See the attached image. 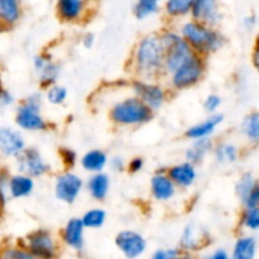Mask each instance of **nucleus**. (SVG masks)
Returning <instances> with one entry per match:
<instances>
[{
	"mask_svg": "<svg viewBox=\"0 0 259 259\" xmlns=\"http://www.w3.org/2000/svg\"><path fill=\"white\" fill-rule=\"evenodd\" d=\"M166 58L161 37L148 35L139 43L136 53L137 67L143 75H153L162 67Z\"/></svg>",
	"mask_w": 259,
	"mask_h": 259,
	"instance_id": "1",
	"label": "nucleus"
},
{
	"mask_svg": "<svg viewBox=\"0 0 259 259\" xmlns=\"http://www.w3.org/2000/svg\"><path fill=\"white\" fill-rule=\"evenodd\" d=\"M182 35L191 45V47L201 52L217 51L223 45V37L217 30L212 29L210 25L196 20L186 23L182 27Z\"/></svg>",
	"mask_w": 259,
	"mask_h": 259,
	"instance_id": "2",
	"label": "nucleus"
},
{
	"mask_svg": "<svg viewBox=\"0 0 259 259\" xmlns=\"http://www.w3.org/2000/svg\"><path fill=\"white\" fill-rule=\"evenodd\" d=\"M110 116L115 123L134 125L148 121L152 116V109L139 98L125 99L114 105Z\"/></svg>",
	"mask_w": 259,
	"mask_h": 259,
	"instance_id": "3",
	"label": "nucleus"
},
{
	"mask_svg": "<svg viewBox=\"0 0 259 259\" xmlns=\"http://www.w3.org/2000/svg\"><path fill=\"white\" fill-rule=\"evenodd\" d=\"M161 39L166 51L164 66L168 72H176L182 65L195 56L191 45L185 38H181L175 33H166L162 35Z\"/></svg>",
	"mask_w": 259,
	"mask_h": 259,
	"instance_id": "4",
	"label": "nucleus"
},
{
	"mask_svg": "<svg viewBox=\"0 0 259 259\" xmlns=\"http://www.w3.org/2000/svg\"><path fill=\"white\" fill-rule=\"evenodd\" d=\"M40 98L32 95L18 109L15 121L18 126L25 131H42L46 128L45 119L40 116Z\"/></svg>",
	"mask_w": 259,
	"mask_h": 259,
	"instance_id": "5",
	"label": "nucleus"
},
{
	"mask_svg": "<svg viewBox=\"0 0 259 259\" xmlns=\"http://www.w3.org/2000/svg\"><path fill=\"white\" fill-rule=\"evenodd\" d=\"M25 248L38 259H55L57 255V244L47 230H35L25 238Z\"/></svg>",
	"mask_w": 259,
	"mask_h": 259,
	"instance_id": "6",
	"label": "nucleus"
},
{
	"mask_svg": "<svg viewBox=\"0 0 259 259\" xmlns=\"http://www.w3.org/2000/svg\"><path fill=\"white\" fill-rule=\"evenodd\" d=\"M118 249L126 259H137L147 249V242L139 233L134 230H123L115 238Z\"/></svg>",
	"mask_w": 259,
	"mask_h": 259,
	"instance_id": "7",
	"label": "nucleus"
},
{
	"mask_svg": "<svg viewBox=\"0 0 259 259\" xmlns=\"http://www.w3.org/2000/svg\"><path fill=\"white\" fill-rule=\"evenodd\" d=\"M202 62L199 57L194 56L176 72L172 73V82L177 89H187L195 85L202 75Z\"/></svg>",
	"mask_w": 259,
	"mask_h": 259,
	"instance_id": "8",
	"label": "nucleus"
},
{
	"mask_svg": "<svg viewBox=\"0 0 259 259\" xmlns=\"http://www.w3.org/2000/svg\"><path fill=\"white\" fill-rule=\"evenodd\" d=\"M194 20L204 24L217 25L222 22L223 14L219 8V0H195L191 9Z\"/></svg>",
	"mask_w": 259,
	"mask_h": 259,
	"instance_id": "9",
	"label": "nucleus"
},
{
	"mask_svg": "<svg viewBox=\"0 0 259 259\" xmlns=\"http://www.w3.org/2000/svg\"><path fill=\"white\" fill-rule=\"evenodd\" d=\"M82 189V181L75 174H63L56 181V196L63 202L75 201Z\"/></svg>",
	"mask_w": 259,
	"mask_h": 259,
	"instance_id": "10",
	"label": "nucleus"
},
{
	"mask_svg": "<svg viewBox=\"0 0 259 259\" xmlns=\"http://www.w3.org/2000/svg\"><path fill=\"white\" fill-rule=\"evenodd\" d=\"M19 171L30 177H37L47 172L48 166L37 149H24L18 156Z\"/></svg>",
	"mask_w": 259,
	"mask_h": 259,
	"instance_id": "11",
	"label": "nucleus"
},
{
	"mask_svg": "<svg viewBox=\"0 0 259 259\" xmlns=\"http://www.w3.org/2000/svg\"><path fill=\"white\" fill-rule=\"evenodd\" d=\"M24 144L19 132L10 128L0 129V149L5 156H19L24 151Z\"/></svg>",
	"mask_w": 259,
	"mask_h": 259,
	"instance_id": "12",
	"label": "nucleus"
},
{
	"mask_svg": "<svg viewBox=\"0 0 259 259\" xmlns=\"http://www.w3.org/2000/svg\"><path fill=\"white\" fill-rule=\"evenodd\" d=\"M134 90L142 101L151 109H158L164 101V93L159 86L146 82H136Z\"/></svg>",
	"mask_w": 259,
	"mask_h": 259,
	"instance_id": "13",
	"label": "nucleus"
},
{
	"mask_svg": "<svg viewBox=\"0 0 259 259\" xmlns=\"http://www.w3.org/2000/svg\"><path fill=\"white\" fill-rule=\"evenodd\" d=\"M82 219L73 218L66 224L63 230V240L70 248L75 250H81L83 248V229H85Z\"/></svg>",
	"mask_w": 259,
	"mask_h": 259,
	"instance_id": "14",
	"label": "nucleus"
},
{
	"mask_svg": "<svg viewBox=\"0 0 259 259\" xmlns=\"http://www.w3.org/2000/svg\"><path fill=\"white\" fill-rule=\"evenodd\" d=\"M207 235L202 230V228L195 224H189L185 228L181 235V248L187 252H195L204 247L205 239Z\"/></svg>",
	"mask_w": 259,
	"mask_h": 259,
	"instance_id": "15",
	"label": "nucleus"
},
{
	"mask_svg": "<svg viewBox=\"0 0 259 259\" xmlns=\"http://www.w3.org/2000/svg\"><path fill=\"white\" fill-rule=\"evenodd\" d=\"M85 8V0H57L56 9L61 19L72 22L81 17Z\"/></svg>",
	"mask_w": 259,
	"mask_h": 259,
	"instance_id": "16",
	"label": "nucleus"
},
{
	"mask_svg": "<svg viewBox=\"0 0 259 259\" xmlns=\"http://www.w3.org/2000/svg\"><path fill=\"white\" fill-rule=\"evenodd\" d=\"M168 176L179 186L189 187L196 180V171L192 163H181L172 167L168 171Z\"/></svg>",
	"mask_w": 259,
	"mask_h": 259,
	"instance_id": "17",
	"label": "nucleus"
},
{
	"mask_svg": "<svg viewBox=\"0 0 259 259\" xmlns=\"http://www.w3.org/2000/svg\"><path fill=\"white\" fill-rule=\"evenodd\" d=\"M34 68L39 76V80L45 85H52L58 76L57 65L53 63L50 58H46L43 56H38L34 58Z\"/></svg>",
	"mask_w": 259,
	"mask_h": 259,
	"instance_id": "18",
	"label": "nucleus"
},
{
	"mask_svg": "<svg viewBox=\"0 0 259 259\" xmlns=\"http://www.w3.org/2000/svg\"><path fill=\"white\" fill-rule=\"evenodd\" d=\"M151 186L153 196L161 201L169 200L175 195V182L169 179V176L157 175L152 179Z\"/></svg>",
	"mask_w": 259,
	"mask_h": 259,
	"instance_id": "19",
	"label": "nucleus"
},
{
	"mask_svg": "<svg viewBox=\"0 0 259 259\" xmlns=\"http://www.w3.org/2000/svg\"><path fill=\"white\" fill-rule=\"evenodd\" d=\"M257 254V240L250 235L240 237L233 247L232 259H254Z\"/></svg>",
	"mask_w": 259,
	"mask_h": 259,
	"instance_id": "20",
	"label": "nucleus"
},
{
	"mask_svg": "<svg viewBox=\"0 0 259 259\" xmlns=\"http://www.w3.org/2000/svg\"><path fill=\"white\" fill-rule=\"evenodd\" d=\"M222 121H223V115L210 116V118H207L206 120L202 121V123L191 126V128L187 131V137L191 139L207 138L210 134L214 133L215 129L220 125Z\"/></svg>",
	"mask_w": 259,
	"mask_h": 259,
	"instance_id": "21",
	"label": "nucleus"
},
{
	"mask_svg": "<svg viewBox=\"0 0 259 259\" xmlns=\"http://www.w3.org/2000/svg\"><path fill=\"white\" fill-rule=\"evenodd\" d=\"M33 187H34V182L32 177L24 174L13 176L8 182V189L13 197L28 196L33 191Z\"/></svg>",
	"mask_w": 259,
	"mask_h": 259,
	"instance_id": "22",
	"label": "nucleus"
},
{
	"mask_svg": "<svg viewBox=\"0 0 259 259\" xmlns=\"http://www.w3.org/2000/svg\"><path fill=\"white\" fill-rule=\"evenodd\" d=\"M22 14L20 0H0V18L5 24H14Z\"/></svg>",
	"mask_w": 259,
	"mask_h": 259,
	"instance_id": "23",
	"label": "nucleus"
},
{
	"mask_svg": "<svg viewBox=\"0 0 259 259\" xmlns=\"http://www.w3.org/2000/svg\"><path fill=\"white\" fill-rule=\"evenodd\" d=\"M109 177L105 174L98 172L94 175L90 180H89V191H90L91 196L95 197L96 200H103L104 197L108 195L109 191Z\"/></svg>",
	"mask_w": 259,
	"mask_h": 259,
	"instance_id": "24",
	"label": "nucleus"
},
{
	"mask_svg": "<svg viewBox=\"0 0 259 259\" xmlns=\"http://www.w3.org/2000/svg\"><path fill=\"white\" fill-rule=\"evenodd\" d=\"M108 158L106 154L101 151H90L82 157L81 163L82 167L89 172H101V169L105 167Z\"/></svg>",
	"mask_w": 259,
	"mask_h": 259,
	"instance_id": "25",
	"label": "nucleus"
},
{
	"mask_svg": "<svg viewBox=\"0 0 259 259\" xmlns=\"http://www.w3.org/2000/svg\"><path fill=\"white\" fill-rule=\"evenodd\" d=\"M195 0H166L164 10L169 17L180 18L191 13Z\"/></svg>",
	"mask_w": 259,
	"mask_h": 259,
	"instance_id": "26",
	"label": "nucleus"
},
{
	"mask_svg": "<svg viewBox=\"0 0 259 259\" xmlns=\"http://www.w3.org/2000/svg\"><path fill=\"white\" fill-rule=\"evenodd\" d=\"M211 148V142L207 138L196 139L194 146L187 149L186 157L191 163H199Z\"/></svg>",
	"mask_w": 259,
	"mask_h": 259,
	"instance_id": "27",
	"label": "nucleus"
},
{
	"mask_svg": "<svg viewBox=\"0 0 259 259\" xmlns=\"http://www.w3.org/2000/svg\"><path fill=\"white\" fill-rule=\"evenodd\" d=\"M162 2L166 0H136L134 4V14L138 19H144L156 14Z\"/></svg>",
	"mask_w": 259,
	"mask_h": 259,
	"instance_id": "28",
	"label": "nucleus"
},
{
	"mask_svg": "<svg viewBox=\"0 0 259 259\" xmlns=\"http://www.w3.org/2000/svg\"><path fill=\"white\" fill-rule=\"evenodd\" d=\"M245 136L252 141H259V111L248 115L242 124Z\"/></svg>",
	"mask_w": 259,
	"mask_h": 259,
	"instance_id": "29",
	"label": "nucleus"
},
{
	"mask_svg": "<svg viewBox=\"0 0 259 259\" xmlns=\"http://www.w3.org/2000/svg\"><path fill=\"white\" fill-rule=\"evenodd\" d=\"M106 214L104 210L101 209H93L89 210L85 215L82 217L83 225L86 228H90V229H96V228L103 227L104 223H105Z\"/></svg>",
	"mask_w": 259,
	"mask_h": 259,
	"instance_id": "30",
	"label": "nucleus"
},
{
	"mask_svg": "<svg viewBox=\"0 0 259 259\" xmlns=\"http://www.w3.org/2000/svg\"><path fill=\"white\" fill-rule=\"evenodd\" d=\"M217 158L222 163H230V162L237 161L238 149L233 144H222L217 149Z\"/></svg>",
	"mask_w": 259,
	"mask_h": 259,
	"instance_id": "31",
	"label": "nucleus"
},
{
	"mask_svg": "<svg viewBox=\"0 0 259 259\" xmlns=\"http://www.w3.org/2000/svg\"><path fill=\"white\" fill-rule=\"evenodd\" d=\"M255 184H257V182L254 181V177L250 174H245L240 177V180L238 181L237 185V194L242 201H244V200L247 199V196L249 195V192L252 191V189L254 187Z\"/></svg>",
	"mask_w": 259,
	"mask_h": 259,
	"instance_id": "32",
	"label": "nucleus"
},
{
	"mask_svg": "<svg viewBox=\"0 0 259 259\" xmlns=\"http://www.w3.org/2000/svg\"><path fill=\"white\" fill-rule=\"evenodd\" d=\"M3 259H38L33 253H30L27 248L10 247L4 249Z\"/></svg>",
	"mask_w": 259,
	"mask_h": 259,
	"instance_id": "33",
	"label": "nucleus"
},
{
	"mask_svg": "<svg viewBox=\"0 0 259 259\" xmlns=\"http://www.w3.org/2000/svg\"><path fill=\"white\" fill-rule=\"evenodd\" d=\"M243 225L249 230L259 229V206L247 209L243 217Z\"/></svg>",
	"mask_w": 259,
	"mask_h": 259,
	"instance_id": "34",
	"label": "nucleus"
},
{
	"mask_svg": "<svg viewBox=\"0 0 259 259\" xmlns=\"http://www.w3.org/2000/svg\"><path fill=\"white\" fill-rule=\"evenodd\" d=\"M66 96H67V91L62 86H51L50 90L47 93V99L50 103L58 105L65 101Z\"/></svg>",
	"mask_w": 259,
	"mask_h": 259,
	"instance_id": "35",
	"label": "nucleus"
},
{
	"mask_svg": "<svg viewBox=\"0 0 259 259\" xmlns=\"http://www.w3.org/2000/svg\"><path fill=\"white\" fill-rule=\"evenodd\" d=\"M243 202H244V205L247 206V209L259 206V182H257V184L254 185L252 191L249 192L247 199H245Z\"/></svg>",
	"mask_w": 259,
	"mask_h": 259,
	"instance_id": "36",
	"label": "nucleus"
},
{
	"mask_svg": "<svg viewBox=\"0 0 259 259\" xmlns=\"http://www.w3.org/2000/svg\"><path fill=\"white\" fill-rule=\"evenodd\" d=\"M180 255L177 249H159L154 252L151 259H176Z\"/></svg>",
	"mask_w": 259,
	"mask_h": 259,
	"instance_id": "37",
	"label": "nucleus"
},
{
	"mask_svg": "<svg viewBox=\"0 0 259 259\" xmlns=\"http://www.w3.org/2000/svg\"><path fill=\"white\" fill-rule=\"evenodd\" d=\"M220 104H222V100H220L219 96L210 95L206 98L204 105H205V109H206V111H209V113H214V111L219 108Z\"/></svg>",
	"mask_w": 259,
	"mask_h": 259,
	"instance_id": "38",
	"label": "nucleus"
},
{
	"mask_svg": "<svg viewBox=\"0 0 259 259\" xmlns=\"http://www.w3.org/2000/svg\"><path fill=\"white\" fill-rule=\"evenodd\" d=\"M202 259H232V255L228 254L227 250L217 249V250H214L212 253H210V254L205 255Z\"/></svg>",
	"mask_w": 259,
	"mask_h": 259,
	"instance_id": "39",
	"label": "nucleus"
},
{
	"mask_svg": "<svg viewBox=\"0 0 259 259\" xmlns=\"http://www.w3.org/2000/svg\"><path fill=\"white\" fill-rule=\"evenodd\" d=\"M62 157H63V161H65L68 166H72V164L75 163L76 154L73 153L72 151H70V149H65V151H62Z\"/></svg>",
	"mask_w": 259,
	"mask_h": 259,
	"instance_id": "40",
	"label": "nucleus"
},
{
	"mask_svg": "<svg viewBox=\"0 0 259 259\" xmlns=\"http://www.w3.org/2000/svg\"><path fill=\"white\" fill-rule=\"evenodd\" d=\"M142 167H143V161H142L141 158H134L133 161L129 163V169H131V172H138L139 169H142Z\"/></svg>",
	"mask_w": 259,
	"mask_h": 259,
	"instance_id": "41",
	"label": "nucleus"
},
{
	"mask_svg": "<svg viewBox=\"0 0 259 259\" xmlns=\"http://www.w3.org/2000/svg\"><path fill=\"white\" fill-rule=\"evenodd\" d=\"M0 101H2L3 105L7 106V105H10V104L14 101V99H13V95L10 93H8V91H3L2 99H0Z\"/></svg>",
	"mask_w": 259,
	"mask_h": 259,
	"instance_id": "42",
	"label": "nucleus"
},
{
	"mask_svg": "<svg viewBox=\"0 0 259 259\" xmlns=\"http://www.w3.org/2000/svg\"><path fill=\"white\" fill-rule=\"evenodd\" d=\"M94 43V35L88 34L85 38H83V45H85L86 48H90Z\"/></svg>",
	"mask_w": 259,
	"mask_h": 259,
	"instance_id": "43",
	"label": "nucleus"
},
{
	"mask_svg": "<svg viewBox=\"0 0 259 259\" xmlns=\"http://www.w3.org/2000/svg\"><path fill=\"white\" fill-rule=\"evenodd\" d=\"M253 62H254V66L257 67V70L259 71V45L257 46L254 51V56H253Z\"/></svg>",
	"mask_w": 259,
	"mask_h": 259,
	"instance_id": "44",
	"label": "nucleus"
},
{
	"mask_svg": "<svg viewBox=\"0 0 259 259\" xmlns=\"http://www.w3.org/2000/svg\"><path fill=\"white\" fill-rule=\"evenodd\" d=\"M244 25L248 28V29H249V28H252L253 25H254V17H247V18H245Z\"/></svg>",
	"mask_w": 259,
	"mask_h": 259,
	"instance_id": "45",
	"label": "nucleus"
},
{
	"mask_svg": "<svg viewBox=\"0 0 259 259\" xmlns=\"http://www.w3.org/2000/svg\"><path fill=\"white\" fill-rule=\"evenodd\" d=\"M113 166H114V168H115V169H121V168H123V162H121V159L115 158L113 161Z\"/></svg>",
	"mask_w": 259,
	"mask_h": 259,
	"instance_id": "46",
	"label": "nucleus"
},
{
	"mask_svg": "<svg viewBox=\"0 0 259 259\" xmlns=\"http://www.w3.org/2000/svg\"><path fill=\"white\" fill-rule=\"evenodd\" d=\"M176 259H192L191 257H190V255L189 254H184V255H181V254H180L179 255V257H177Z\"/></svg>",
	"mask_w": 259,
	"mask_h": 259,
	"instance_id": "47",
	"label": "nucleus"
}]
</instances>
